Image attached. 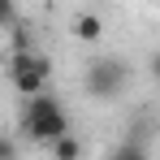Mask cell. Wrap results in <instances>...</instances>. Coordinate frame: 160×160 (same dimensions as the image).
I'll return each instance as SVG.
<instances>
[{"instance_id":"cell-2","label":"cell","mask_w":160,"mask_h":160,"mask_svg":"<svg viewBox=\"0 0 160 160\" xmlns=\"http://www.w3.org/2000/svg\"><path fill=\"white\" fill-rule=\"evenodd\" d=\"M9 82H13V91L18 95H39L48 78H52V65H48V56H39L35 48L30 52H9Z\"/></svg>"},{"instance_id":"cell-9","label":"cell","mask_w":160,"mask_h":160,"mask_svg":"<svg viewBox=\"0 0 160 160\" xmlns=\"http://www.w3.org/2000/svg\"><path fill=\"white\" fill-rule=\"evenodd\" d=\"M0 160H18V143L9 134H0Z\"/></svg>"},{"instance_id":"cell-6","label":"cell","mask_w":160,"mask_h":160,"mask_svg":"<svg viewBox=\"0 0 160 160\" xmlns=\"http://www.w3.org/2000/svg\"><path fill=\"white\" fill-rule=\"evenodd\" d=\"M48 147H52V160H82V143L74 134H61V138H52Z\"/></svg>"},{"instance_id":"cell-4","label":"cell","mask_w":160,"mask_h":160,"mask_svg":"<svg viewBox=\"0 0 160 160\" xmlns=\"http://www.w3.org/2000/svg\"><path fill=\"white\" fill-rule=\"evenodd\" d=\"M108 160H152V147H147L143 138H130V134H126V138L108 152Z\"/></svg>"},{"instance_id":"cell-1","label":"cell","mask_w":160,"mask_h":160,"mask_svg":"<svg viewBox=\"0 0 160 160\" xmlns=\"http://www.w3.org/2000/svg\"><path fill=\"white\" fill-rule=\"evenodd\" d=\"M22 130H26L30 143H52L61 134H69V112L56 95H26V108H22Z\"/></svg>"},{"instance_id":"cell-7","label":"cell","mask_w":160,"mask_h":160,"mask_svg":"<svg viewBox=\"0 0 160 160\" xmlns=\"http://www.w3.org/2000/svg\"><path fill=\"white\" fill-rule=\"evenodd\" d=\"M9 39H13V52H30V48H35V35H30L26 22H13V26H9Z\"/></svg>"},{"instance_id":"cell-8","label":"cell","mask_w":160,"mask_h":160,"mask_svg":"<svg viewBox=\"0 0 160 160\" xmlns=\"http://www.w3.org/2000/svg\"><path fill=\"white\" fill-rule=\"evenodd\" d=\"M18 22V0H0V30H9Z\"/></svg>"},{"instance_id":"cell-3","label":"cell","mask_w":160,"mask_h":160,"mask_svg":"<svg viewBox=\"0 0 160 160\" xmlns=\"http://www.w3.org/2000/svg\"><path fill=\"white\" fill-rule=\"evenodd\" d=\"M126 82H130V65H121L117 56H95L91 65H87V95H95V100H117L121 91H126Z\"/></svg>"},{"instance_id":"cell-5","label":"cell","mask_w":160,"mask_h":160,"mask_svg":"<svg viewBox=\"0 0 160 160\" xmlns=\"http://www.w3.org/2000/svg\"><path fill=\"white\" fill-rule=\"evenodd\" d=\"M104 35V22L95 18V13H82V18H74V39H82V43H95Z\"/></svg>"}]
</instances>
